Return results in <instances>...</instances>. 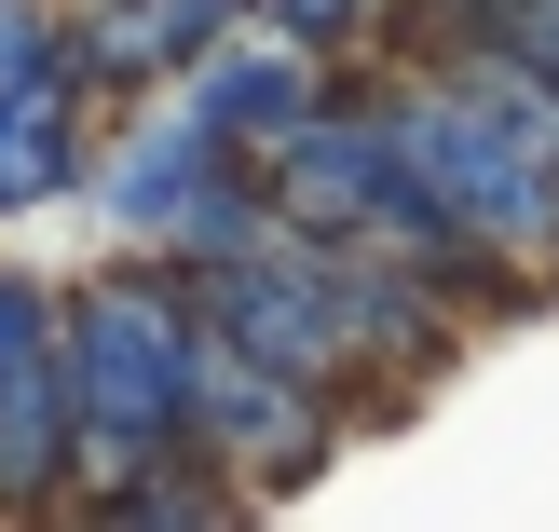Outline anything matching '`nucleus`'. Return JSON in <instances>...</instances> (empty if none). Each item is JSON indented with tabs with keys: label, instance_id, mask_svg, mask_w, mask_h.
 I'll list each match as a JSON object with an SVG mask.
<instances>
[{
	"label": "nucleus",
	"instance_id": "obj_1",
	"mask_svg": "<svg viewBox=\"0 0 559 532\" xmlns=\"http://www.w3.org/2000/svg\"><path fill=\"white\" fill-rule=\"evenodd\" d=\"M55 355H69V506L123 464L191 451V273L164 246L82 273L55 300Z\"/></svg>",
	"mask_w": 559,
	"mask_h": 532
},
{
	"label": "nucleus",
	"instance_id": "obj_2",
	"mask_svg": "<svg viewBox=\"0 0 559 532\" xmlns=\"http://www.w3.org/2000/svg\"><path fill=\"white\" fill-rule=\"evenodd\" d=\"M178 96H191V123H205V137L260 151V137H287L300 109L328 96V69H314V42H273V27L246 42V14H233V27H218V42L178 69Z\"/></svg>",
	"mask_w": 559,
	"mask_h": 532
},
{
	"label": "nucleus",
	"instance_id": "obj_3",
	"mask_svg": "<svg viewBox=\"0 0 559 532\" xmlns=\"http://www.w3.org/2000/svg\"><path fill=\"white\" fill-rule=\"evenodd\" d=\"M69 506V355H55V315L0 355V519Z\"/></svg>",
	"mask_w": 559,
	"mask_h": 532
},
{
	"label": "nucleus",
	"instance_id": "obj_4",
	"mask_svg": "<svg viewBox=\"0 0 559 532\" xmlns=\"http://www.w3.org/2000/svg\"><path fill=\"white\" fill-rule=\"evenodd\" d=\"M82 164H96V96H82V69L14 82V96H0V218L69 205V191H82Z\"/></svg>",
	"mask_w": 559,
	"mask_h": 532
},
{
	"label": "nucleus",
	"instance_id": "obj_5",
	"mask_svg": "<svg viewBox=\"0 0 559 532\" xmlns=\"http://www.w3.org/2000/svg\"><path fill=\"white\" fill-rule=\"evenodd\" d=\"M69 69V0H0V96Z\"/></svg>",
	"mask_w": 559,
	"mask_h": 532
}]
</instances>
